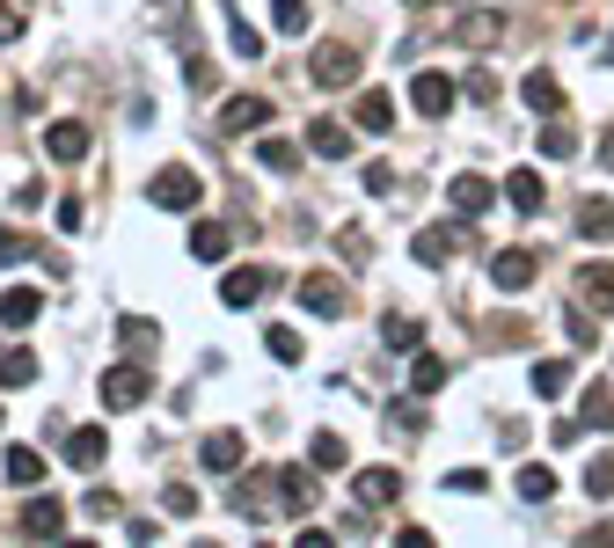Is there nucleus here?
<instances>
[{"instance_id":"obj_1","label":"nucleus","mask_w":614,"mask_h":548,"mask_svg":"<svg viewBox=\"0 0 614 548\" xmlns=\"http://www.w3.org/2000/svg\"><path fill=\"white\" fill-rule=\"evenodd\" d=\"M300 308L308 314H351L345 278H337V271H308V278H300Z\"/></svg>"},{"instance_id":"obj_2","label":"nucleus","mask_w":614,"mask_h":548,"mask_svg":"<svg viewBox=\"0 0 614 548\" xmlns=\"http://www.w3.org/2000/svg\"><path fill=\"white\" fill-rule=\"evenodd\" d=\"M154 205H161V213H191L197 198H205V183H197L191 168H161V176H154Z\"/></svg>"},{"instance_id":"obj_3","label":"nucleus","mask_w":614,"mask_h":548,"mask_svg":"<svg viewBox=\"0 0 614 548\" xmlns=\"http://www.w3.org/2000/svg\"><path fill=\"white\" fill-rule=\"evenodd\" d=\"M147 366H110V373H103V403L110 409H140L147 403Z\"/></svg>"},{"instance_id":"obj_4","label":"nucleus","mask_w":614,"mask_h":548,"mask_svg":"<svg viewBox=\"0 0 614 548\" xmlns=\"http://www.w3.org/2000/svg\"><path fill=\"white\" fill-rule=\"evenodd\" d=\"M264 293H270V271H256V263H242V271H227V278H220V300H227V308H256Z\"/></svg>"},{"instance_id":"obj_5","label":"nucleus","mask_w":614,"mask_h":548,"mask_svg":"<svg viewBox=\"0 0 614 548\" xmlns=\"http://www.w3.org/2000/svg\"><path fill=\"white\" fill-rule=\"evenodd\" d=\"M315 81L322 88H351V81H359V51L351 45H322L315 51Z\"/></svg>"},{"instance_id":"obj_6","label":"nucleus","mask_w":614,"mask_h":548,"mask_svg":"<svg viewBox=\"0 0 614 548\" xmlns=\"http://www.w3.org/2000/svg\"><path fill=\"white\" fill-rule=\"evenodd\" d=\"M242 431H205V446H197V461H205V468H213V476H234V468H242Z\"/></svg>"},{"instance_id":"obj_7","label":"nucleus","mask_w":614,"mask_h":548,"mask_svg":"<svg viewBox=\"0 0 614 548\" xmlns=\"http://www.w3.org/2000/svg\"><path fill=\"white\" fill-rule=\"evenodd\" d=\"M491 183H483V176H454V183H446V205H454V213H461V219H483V213H491Z\"/></svg>"},{"instance_id":"obj_8","label":"nucleus","mask_w":614,"mask_h":548,"mask_svg":"<svg viewBox=\"0 0 614 548\" xmlns=\"http://www.w3.org/2000/svg\"><path fill=\"white\" fill-rule=\"evenodd\" d=\"M491 286H497V293L534 286V257H527V249H497V257H491Z\"/></svg>"},{"instance_id":"obj_9","label":"nucleus","mask_w":614,"mask_h":548,"mask_svg":"<svg viewBox=\"0 0 614 548\" xmlns=\"http://www.w3.org/2000/svg\"><path fill=\"white\" fill-rule=\"evenodd\" d=\"M264 118H270L264 96H227L220 103V132H264Z\"/></svg>"},{"instance_id":"obj_10","label":"nucleus","mask_w":614,"mask_h":548,"mask_svg":"<svg viewBox=\"0 0 614 548\" xmlns=\"http://www.w3.org/2000/svg\"><path fill=\"white\" fill-rule=\"evenodd\" d=\"M454 37H461L468 51H483V45H497V37H505V15H497V8H468Z\"/></svg>"},{"instance_id":"obj_11","label":"nucleus","mask_w":614,"mask_h":548,"mask_svg":"<svg viewBox=\"0 0 614 548\" xmlns=\"http://www.w3.org/2000/svg\"><path fill=\"white\" fill-rule=\"evenodd\" d=\"M410 103H418L424 118H446V110H454V81H446V73H418V81H410Z\"/></svg>"},{"instance_id":"obj_12","label":"nucleus","mask_w":614,"mask_h":548,"mask_svg":"<svg viewBox=\"0 0 614 548\" xmlns=\"http://www.w3.org/2000/svg\"><path fill=\"white\" fill-rule=\"evenodd\" d=\"M578 300H586L592 314H614V263H592V271H578Z\"/></svg>"},{"instance_id":"obj_13","label":"nucleus","mask_w":614,"mask_h":548,"mask_svg":"<svg viewBox=\"0 0 614 548\" xmlns=\"http://www.w3.org/2000/svg\"><path fill=\"white\" fill-rule=\"evenodd\" d=\"M37 314H45V293L37 286H8V300H0V322H8V330H29Z\"/></svg>"},{"instance_id":"obj_14","label":"nucleus","mask_w":614,"mask_h":548,"mask_svg":"<svg viewBox=\"0 0 614 548\" xmlns=\"http://www.w3.org/2000/svg\"><path fill=\"white\" fill-rule=\"evenodd\" d=\"M23 534H29V541H59V534H67V504H59V498H37V504H29V512H23Z\"/></svg>"},{"instance_id":"obj_15","label":"nucleus","mask_w":614,"mask_h":548,"mask_svg":"<svg viewBox=\"0 0 614 548\" xmlns=\"http://www.w3.org/2000/svg\"><path fill=\"white\" fill-rule=\"evenodd\" d=\"M519 103H527V110H541V118H556V110H564L556 73H527V81H519Z\"/></svg>"},{"instance_id":"obj_16","label":"nucleus","mask_w":614,"mask_h":548,"mask_svg":"<svg viewBox=\"0 0 614 548\" xmlns=\"http://www.w3.org/2000/svg\"><path fill=\"white\" fill-rule=\"evenodd\" d=\"M308 146H315L322 162H345V154H351V132L337 118H315V124H308Z\"/></svg>"},{"instance_id":"obj_17","label":"nucleus","mask_w":614,"mask_h":548,"mask_svg":"<svg viewBox=\"0 0 614 548\" xmlns=\"http://www.w3.org/2000/svg\"><path fill=\"white\" fill-rule=\"evenodd\" d=\"M541 176L534 168H513V176H505V205H513V213H541Z\"/></svg>"},{"instance_id":"obj_18","label":"nucleus","mask_w":614,"mask_h":548,"mask_svg":"<svg viewBox=\"0 0 614 548\" xmlns=\"http://www.w3.org/2000/svg\"><path fill=\"white\" fill-rule=\"evenodd\" d=\"M461 227H424V235L418 241H410V249H418V263H446V257H454V249H461Z\"/></svg>"},{"instance_id":"obj_19","label":"nucleus","mask_w":614,"mask_h":548,"mask_svg":"<svg viewBox=\"0 0 614 548\" xmlns=\"http://www.w3.org/2000/svg\"><path fill=\"white\" fill-rule=\"evenodd\" d=\"M45 154H51V162H81V154H88V124H51Z\"/></svg>"},{"instance_id":"obj_20","label":"nucleus","mask_w":614,"mask_h":548,"mask_svg":"<svg viewBox=\"0 0 614 548\" xmlns=\"http://www.w3.org/2000/svg\"><path fill=\"white\" fill-rule=\"evenodd\" d=\"M103 453H110V431H74V439H67V461H74V468H103Z\"/></svg>"},{"instance_id":"obj_21","label":"nucleus","mask_w":614,"mask_h":548,"mask_svg":"<svg viewBox=\"0 0 614 548\" xmlns=\"http://www.w3.org/2000/svg\"><path fill=\"white\" fill-rule=\"evenodd\" d=\"M8 483L37 490V483H45V453H37V446H8Z\"/></svg>"},{"instance_id":"obj_22","label":"nucleus","mask_w":614,"mask_h":548,"mask_svg":"<svg viewBox=\"0 0 614 548\" xmlns=\"http://www.w3.org/2000/svg\"><path fill=\"white\" fill-rule=\"evenodd\" d=\"M227 249H234V235H227L220 219H205V227H197V235H191V257H197V263H220Z\"/></svg>"},{"instance_id":"obj_23","label":"nucleus","mask_w":614,"mask_h":548,"mask_svg":"<svg viewBox=\"0 0 614 548\" xmlns=\"http://www.w3.org/2000/svg\"><path fill=\"white\" fill-rule=\"evenodd\" d=\"M264 352L278 358V366H300V358H308V344H300V330H286V322H270V330H264Z\"/></svg>"},{"instance_id":"obj_24","label":"nucleus","mask_w":614,"mask_h":548,"mask_svg":"<svg viewBox=\"0 0 614 548\" xmlns=\"http://www.w3.org/2000/svg\"><path fill=\"white\" fill-rule=\"evenodd\" d=\"M359 498H366V504H395V498H402V476H395V468H366V476H359Z\"/></svg>"},{"instance_id":"obj_25","label":"nucleus","mask_w":614,"mask_h":548,"mask_svg":"<svg viewBox=\"0 0 614 548\" xmlns=\"http://www.w3.org/2000/svg\"><path fill=\"white\" fill-rule=\"evenodd\" d=\"M256 162H264L270 176H300V146L293 140H264V146H256Z\"/></svg>"},{"instance_id":"obj_26","label":"nucleus","mask_w":614,"mask_h":548,"mask_svg":"<svg viewBox=\"0 0 614 548\" xmlns=\"http://www.w3.org/2000/svg\"><path fill=\"white\" fill-rule=\"evenodd\" d=\"M607 227H614V205H607V198H586V205H578V235L607 241Z\"/></svg>"},{"instance_id":"obj_27","label":"nucleus","mask_w":614,"mask_h":548,"mask_svg":"<svg viewBox=\"0 0 614 548\" xmlns=\"http://www.w3.org/2000/svg\"><path fill=\"white\" fill-rule=\"evenodd\" d=\"M308 504H315V483H308V476H286V468H278V512H308Z\"/></svg>"},{"instance_id":"obj_28","label":"nucleus","mask_w":614,"mask_h":548,"mask_svg":"<svg viewBox=\"0 0 614 548\" xmlns=\"http://www.w3.org/2000/svg\"><path fill=\"white\" fill-rule=\"evenodd\" d=\"M270 23L278 37H308V0H270Z\"/></svg>"},{"instance_id":"obj_29","label":"nucleus","mask_w":614,"mask_h":548,"mask_svg":"<svg viewBox=\"0 0 614 548\" xmlns=\"http://www.w3.org/2000/svg\"><path fill=\"white\" fill-rule=\"evenodd\" d=\"M578 425H586V431H614V395H607V388H592V395H586Z\"/></svg>"},{"instance_id":"obj_30","label":"nucleus","mask_w":614,"mask_h":548,"mask_svg":"<svg viewBox=\"0 0 614 548\" xmlns=\"http://www.w3.org/2000/svg\"><path fill=\"white\" fill-rule=\"evenodd\" d=\"M381 336H388V352H418V344H424V330L410 322V314H388V322H381Z\"/></svg>"},{"instance_id":"obj_31","label":"nucleus","mask_w":614,"mask_h":548,"mask_svg":"<svg viewBox=\"0 0 614 548\" xmlns=\"http://www.w3.org/2000/svg\"><path fill=\"white\" fill-rule=\"evenodd\" d=\"M570 388V358H541L534 366V395H564Z\"/></svg>"},{"instance_id":"obj_32","label":"nucleus","mask_w":614,"mask_h":548,"mask_svg":"<svg viewBox=\"0 0 614 548\" xmlns=\"http://www.w3.org/2000/svg\"><path fill=\"white\" fill-rule=\"evenodd\" d=\"M37 381V352H8L0 358V388H29Z\"/></svg>"},{"instance_id":"obj_33","label":"nucleus","mask_w":614,"mask_h":548,"mask_svg":"<svg viewBox=\"0 0 614 548\" xmlns=\"http://www.w3.org/2000/svg\"><path fill=\"white\" fill-rule=\"evenodd\" d=\"M410 388H418V395H432V388H446V358L418 352V366H410Z\"/></svg>"},{"instance_id":"obj_34","label":"nucleus","mask_w":614,"mask_h":548,"mask_svg":"<svg viewBox=\"0 0 614 548\" xmlns=\"http://www.w3.org/2000/svg\"><path fill=\"white\" fill-rule=\"evenodd\" d=\"M519 498L549 504V498H556V476H549V468H519Z\"/></svg>"},{"instance_id":"obj_35","label":"nucleus","mask_w":614,"mask_h":548,"mask_svg":"<svg viewBox=\"0 0 614 548\" xmlns=\"http://www.w3.org/2000/svg\"><path fill=\"white\" fill-rule=\"evenodd\" d=\"M359 124H366V132H388V124H395V103L388 96H359Z\"/></svg>"},{"instance_id":"obj_36","label":"nucleus","mask_w":614,"mask_h":548,"mask_svg":"<svg viewBox=\"0 0 614 548\" xmlns=\"http://www.w3.org/2000/svg\"><path fill=\"white\" fill-rule=\"evenodd\" d=\"M541 154H549V162H570V154H578V132H570V124H549V132H541Z\"/></svg>"},{"instance_id":"obj_37","label":"nucleus","mask_w":614,"mask_h":548,"mask_svg":"<svg viewBox=\"0 0 614 548\" xmlns=\"http://www.w3.org/2000/svg\"><path fill=\"white\" fill-rule=\"evenodd\" d=\"M586 490H592V498H614V453L586 461Z\"/></svg>"},{"instance_id":"obj_38","label":"nucleus","mask_w":614,"mask_h":548,"mask_svg":"<svg viewBox=\"0 0 614 548\" xmlns=\"http://www.w3.org/2000/svg\"><path fill=\"white\" fill-rule=\"evenodd\" d=\"M118 336L132 344V352H154V344H161V330H154V322H140V314H132V322H118Z\"/></svg>"},{"instance_id":"obj_39","label":"nucleus","mask_w":614,"mask_h":548,"mask_svg":"<svg viewBox=\"0 0 614 548\" xmlns=\"http://www.w3.org/2000/svg\"><path fill=\"white\" fill-rule=\"evenodd\" d=\"M37 257V241L23 235V227H8V235H0V263H29Z\"/></svg>"},{"instance_id":"obj_40","label":"nucleus","mask_w":614,"mask_h":548,"mask_svg":"<svg viewBox=\"0 0 614 548\" xmlns=\"http://www.w3.org/2000/svg\"><path fill=\"white\" fill-rule=\"evenodd\" d=\"M308 453H315V468H345V439H337V431H322Z\"/></svg>"},{"instance_id":"obj_41","label":"nucleus","mask_w":614,"mask_h":548,"mask_svg":"<svg viewBox=\"0 0 614 548\" xmlns=\"http://www.w3.org/2000/svg\"><path fill=\"white\" fill-rule=\"evenodd\" d=\"M446 490H454V498H461V490L475 498V490H483V468H454V476H446Z\"/></svg>"},{"instance_id":"obj_42","label":"nucleus","mask_w":614,"mask_h":548,"mask_svg":"<svg viewBox=\"0 0 614 548\" xmlns=\"http://www.w3.org/2000/svg\"><path fill=\"white\" fill-rule=\"evenodd\" d=\"M366 191H373V198H388V191H395V168H388V162H373V168H366Z\"/></svg>"},{"instance_id":"obj_43","label":"nucleus","mask_w":614,"mask_h":548,"mask_svg":"<svg viewBox=\"0 0 614 548\" xmlns=\"http://www.w3.org/2000/svg\"><path fill=\"white\" fill-rule=\"evenodd\" d=\"M169 512H176V520H183V512H197V490H191V483H169Z\"/></svg>"},{"instance_id":"obj_44","label":"nucleus","mask_w":614,"mask_h":548,"mask_svg":"<svg viewBox=\"0 0 614 548\" xmlns=\"http://www.w3.org/2000/svg\"><path fill=\"white\" fill-rule=\"evenodd\" d=\"M468 96H475V103H491V96H497V81H491V67H475V73H468Z\"/></svg>"},{"instance_id":"obj_45","label":"nucleus","mask_w":614,"mask_h":548,"mask_svg":"<svg viewBox=\"0 0 614 548\" xmlns=\"http://www.w3.org/2000/svg\"><path fill=\"white\" fill-rule=\"evenodd\" d=\"M15 37H23V15H15V8L0 0V45H15Z\"/></svg>"},{"instance_id":"obj_46","label":"nucleus","mask_w":614,"mask_h":548,"mask_svg":"<svg viewBox=\"0 0 614 548\" xmlns=\"http://www.w3.org/2000/svg\"><path fill=\"white\" fill-rule=\"evenodd\" d=\"M600 162H607V168H614V132H607V146H600Z\"/></svg>"},{"instance_id":"obj_47","label":"nucleus","mask_w":614,"mask_h":548,"mask_svg":"<svg viewBox=\"0 0 614 548\" xmlns=\"http://www.w3.org/2000/svg\"><path fill=\"white\" fill-rule=\"evenodd\" d=\"M154 8H183V0H154Z\"/></svg>"},{"instance_id":"obj_48","label":"nucleus","mask_w":614,"mask_h":548,"mask_svg":"<svg viewBox=\"0 0 614 548\" xmlns=\"http://www.w3.org/2000/svg\"><path fill=\"white\" fill-rule=\"evenodd\" d=\"M607 67H614V37H607Z\"/></svg>"},{"instance_id":"obj_49","label":"nucleus","mask_w":614,"mask_h":548,"mask_svg":"<svg viewBox=\"0 0 614 548\" xmlns=\"http://www.w3.org/2000/svg\"><path fill=\"white\" fill-rule=\"evenodd\" d=\"M410 8H424V0H410Z\"/></svg>"}]
</instances>
